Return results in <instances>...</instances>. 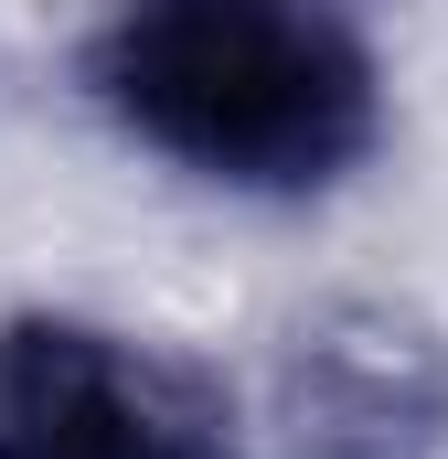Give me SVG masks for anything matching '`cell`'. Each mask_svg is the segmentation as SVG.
<instances>
[{
  "label": "cell",
  "mask_w": 448,
  "mask_h": 459,
  "mask_svg": "<svg viewBox=\"0 0 448 459\" xmlns=\"http://www.w3.org/2000/svg\"><path fill=\"white\" fill-rule=\"evenodd\" d=\"M86 86L150 160L246 204H310L384 139V54L352 0H108Z\"/></svg>",
  "instance_id": "6da1fadb"
},
{
  "label": "cell",
  "mask_w": 448,
  "mask_h": 459,
  "mask_svg": "<svg viewBox=\"0 0 448 459\" xmlns=\"http://www.w3.org/2000/svg\"><path fill=\"white\" fill-rule=\"evenodd\" d=\"M0 459H246V428L193 352L32 310L0 332Z\"/></svg>",
  "instance_id": "7a4b0ae2"
}]
</instances>
